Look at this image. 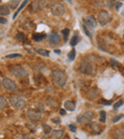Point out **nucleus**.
I'll list each match as a JSON object with an SVG mask.
<instances>
[{
  "instance_id": "obj_19",
  "label": "nucleus",
  "mask_w": 124,
  "mask_h": 139,
  "mask_svg": "<svg viewBox=\"0 0 124 139\" xmlns=\"http://www.w3.org/2000/svg\"><path fill=\"white\" fill-rule=\"evenodd\" d=\"M29 1H30V0H24V1H23L22 2V4H21V6H20L19 7V9H18V10H17L16 11V12H15V14H14V16H13V18H14V19H15V18H16V16H17V14H19L20 11H22L23 10V8H24L25 6L27 5V3L29 2Z\"/></svg>"
},
{
  "instance_id": "obj_17",
  "label": "nucleus",
  "mask_w": 124,
  "mask_h": 139,
  "mask_svg": "<svg viewBox=\"0 0 124 139\" xmlns=\"http://www.w3.org/2000/svg\"><path fill=\"white\" fill-rule=\"evenodd\" d=\"M114 139H123V130H116L113 132Z\"/></svg>"
},
{
  "instance_id": "obj_32",
  "label": "nucleus",
  "mask_w": 124,
  "mask_h": 139,
  "mask_svg": "<svg viewBox=\"0 0 124 139\" xmlns=\"http://www.w3.org/2000/svg\"><path fill=\"white\" fill-rule=\"evenodd\" d=\"M69 29H64L63 31H62V34H64V37H65V40H67V37H68V35H69Z\"/></svg>"
},
{
  "instance_id": "obj_18",
  "label": "nucleus",
  "mask_w": 124,
  "mask_h": 139,
  "mask_svg": "<svg viewBox=\"0 0 124 139\" xmlns=\"http://www.w3.org/2000/svg\"><path fill=\"white\" fill-rule=\"evenodd\" d=\"M0 14L1 15H8V14H10V9H9L8 6L3 5L0 7Z\"/></svg>"
},
{
  "instance_id": "obj_34",
  "label": "nucleus",
  "mask_w": 124,
  "mask_h": 139,
  "mask_svg": "<svg viewBox=\"0 0 124 139\" xmlns=\"http://www.w3.org/2000/svg\"><path fill=\"white\" fill-rule=\"evenodd\" d=\"M52 122L55 123V124H60L61 120H60L59 117H55V118H52Z\"/></svg>"
},
{
  "instance_id": "obj_39",
  "label": "nucleus",
  "mask_w": 124,
  "mask_h": 139,
  "mask_svg": "<svg viewBox=\"0 0 124 139\" xmlns=\"http://www.w3.org/2000/svg\"><path fill=\"white\" fill-rule=\"evenodd\" d=\"M59 113H60L61 115H65V114H66V111H65V110H63V109H61L60 111H59Z\"/></svg>"
},
{
  "instance_id": "obj_38",
  "label": "nucleus",
  "mask_w": 124,
  "mask_h": 139,
  "mask_svg": "<svg viewBox=\"0 0 124 139\" xmlns=\"http://www.w3.org/2000/svg\"><path fill=\"white\" fill-rule=\"evenodd\" d=\"M20 139H32V138H31V136L27 135V134H23V135H21Z\"/></svg>"
},
{
  "instance_id": "obj_6",
  "label": "nucleus",
  "mask_w": 124,
  "mask_h": 139,
  "mask_svg": "<svg viewBox=\"0 0 124 139\" xmlns=\"http://www.w3.org/2000/svg\"><path fill=\"white\" fill-rule=\"evenodd\" d=\"M79 71L87 75H92L94 73V66L91 62L83 61L79 65Z\"/></svg>"
},
{
  "instance_id": "obj_23",
  "label": "nucleus",
  "mask_w": 124,
  "mask_h": 139,
  "mask_svg": "<svg viewBox=\"0 0 124 139\" xmlns=\"http://www.w3.org/2000/svg\"><path fill=\"white\" fill-rule=\"evenodd\" d=\"M36 53H38V54H40V55L46 56V57H48V56L50 55L49 50H44V49H37V50H36Z\"/></svg>"
},
{
  "instance_id": "obj_31",
  "label": "nucleus",
  "mask_w": 124,
  "mask_h": 139,
  "mask_svg": "<svg viewBox=\"0 0 124 139\" xmlns=\"http://www.w3.org/2000/svg\"><path fill=\"white\" fill-rule=\"evenodd\" d=\"M14 57H21V54H19V53H11V54H9V55L6 56V58H14Z\"/></svg>"
},
{
  "instance_id": "obj_26",
  "label": "nucleus",
  "mask_w": 124,
  "mask_h": 139,
  "mask_svg": "<svg viewBox=\"0 0 124 139\" xmlns=\"http://www.w3.org/2000/svg\"><path fill=\"white\" fill-rule=\"evenodd\" d=\"M42 128H43V131H44V134H46V135H48V134H50L52 132V128H51L50 126L42 125Z\"/></svg>"
},
{
  "instance_id": "obj_16",
  "label": "nucleus",
  "mask_w": 124,
  "mask_h": 139,
  "mask_svg": "<svg viewBox=\"0 0 124 139\" xmlns=\"http://www.w3.org/2000/svg\"><path fill=\"white\" fill-rule=\"evenodd\" d=\"M52 0H38L37 4H38L39 9H44L46 7H48L52 3Z\"/></svg>"
},
{
  "instance_id": "obj_4",
  "label": "nucleus",
  "mask_w": 124,
  "mask_h": 139,
  "mask_svg": "<svg viewBox=\"0 0 124 139\" xmlns=\"http://www.w3.org/2000/svg\"><path fill=\"white\" fill-rule=\"evenodd\" d=\"M51 11L55 16H61L65 14V7L62 3L55 2L51 6Z\"/></svg>"
},
{
  "instance_id": "obj_2",
  "label": "nucleus",
  "mask_w": 124,
  "mask_h": 139,
  "mask_svg": "<svg viewBox=\"0 0 124 139\" xmlns=\"http://www.w3.org/2000/svg\"><path fill=\"white\" fill-rule=\"evenodd\" d=\"M9 101H10V103H11V106L15 107L18 110H22V109L25 108V106H26V101H25L24 98L16 96V95H11V97H10V99H9Z\"/></svg>"
},
{
  "instance_id": "obj_7",
  "label": "nucleus",
  "mask_w": 124,
  "mask_h": 139,
  "mask_svg": "<svg viewBox=\"0 0 124 139\" xmlns=\"http://www.w3.org/2000/svg\"><path fill=\"white\" fill-rule=\"evenodd\" d=\"M111 17L110 14H108L106 11H99L98 14H97V21L101 26H105L107 25L108 23L110 22Z\"/></svg>"
},
{
  "instance_id": "obj_5",
  "label": "nucleus",
  "mask_w": 124,
  "mask_h": 139,
  "mask_svg": "<svg viewBox=\"0 0 124 139\" xmlns=\"http://www.w3.org/2000/svg\"><path fill=\"white\" fill-rule=\"evenodd\" d=\"M93 118H94V112L92 111H87L83 114H80L77 117L76 121L80 124H89L93 120Z\"/></svg>"
},
{
  "instance_id": "obj_46",
  "label": "nucleus",
  "mask_w": 124,
  "mask_h": 139,
  "mask_svg": "<svg viewBox=\"0 0 124 139\" xmlns=\"http://www.w3.org/2000/svg\"><path fill=\"white\" fill-rule=\"evenodd\" d=\"M0 87H1V83H0Z\"/></svg>"
},
{
  "instance_id": "obj_40",
  "label": "nucleus",
  "mask_w": 124,
  "mask_h": 139,
  "mask_svg": "<svg viewBox=\"0 0 124 139\" xmlns=\"http://www.w3.org/2000/svg\"><path fill=\"white\" fill-rule=\"evenodd\" d=\"M121 6H122V4H121V3H117V4H116V10H119V8H120Z\"/></svg>"
},
{
  "instance_id": "obj_41",
  "label": "nucleus",
  "mask_w": 124,
  "mask_h": 139,
  "mask_svg": "<svg viewBox=\"0 0 124 139\" xmlns=\"http://www.w3.org/2000/svg\"><path fill=\"white\" fill-rule=\"evenodd\" d=\"M102 103L105 104V105H110V104H111V101H110V102H106V101H102Z\"/></svg>"
},
{
  "instance_id": "obj_29",
  "label": "nucleus",
  "mask_w": 124,
  "mask_h": 139,
  "mask_svg": "<svg viewBox=\"0 0 124 139\" xmlns=\"http://www.w3.org/2000/svg\"><path fill=\"white\" fill-rule=\"evenodd\" d=\"M123 105V100H119L117 101L115 105H114V110H117V109L119 108V107H121V106Z\"/></svg>"
},
{
  "instance_id": "obj_21",
  "label": "nucleus",
  "mask_w": 124,
  "mask_h": 139,
  "mask_svg": "<svg viewBox=\"0 0 124 139\" xmlns=\"http://www.w3.org/2000/svg\"><path fill=\"white\" fill-rule=\"evenodd\" d=\"M8 101L3 95H0V110H3L4 108H6Z\"/></svg>"
},
{
  "instance_id": "obj_20",
  "label": "nucleus",
  "mask_w": 124,
  "mask_h": 139,
  "mask_svg": "<svg viewBox=\"0 0 124 139\" xmlns=\"http://www.w3.org/2000/svg\"><path fill=\"white\" fill-rule=\"evenodd\" d=\"M45 34H34L33 35V38L34 41L36 42H39V41H41L42 39H44L45 38Z\"/></svg>"
},
{
  "instance_id": "obj_37",
  "label": "nucleus",
  "mask_w": 124,
  "mask_h": 139,
  "mask_svg": "<svg viewBox=\"0 0 124 139\" xmlns=\"http://www.w3.org/2000/svg\"><path fill=\"white\" fill-rule=\"evenodd\" d=\"M6 23H7V19L0 16V24H6Z\"/></svg>"
},
{
  "instance_id": "obj_9",
  "label": "nucleus",
  "mask_w": 124,
  "mask_h": 139,
  "mask_svg": "<svg viewBox=\"0 0 124 139\" xmlns=\"http://www.w3.org/2000/svg\"><path fill=\"white\" fill-rule=\"evenodd\" d=\"M27 116L32 121H39L41 119V113L38 111H33V110H29L27 111Z\"/></svg>"
},
{
  "instance_id": "obj_27",
  "label": "nucleus",
  "mask_w": 124,
  "mask_h": 139,
  "mask_svg": "<svg viewBox=\"0 0 124 139\" xmlns=\"http://www.w3.org/2000/svg\"><path fill=\"white\" fill-rule=\"evenodd\" d=\"M78 40H79V38H78V36H77V35L73 36L72 39H71V41H70V44H71V46H75V45L77 44Z\"/></svg>"
},
{
  "instance_id": "obj_10",
  "label": "nucleus",
  "mask_w": 124,
  "mask_h": 139,
  "mask_svg": "<svg viewBox=\"0 0 124 139\" xmlns=\"http://www.w3.org/2000/svg\"><path fill=\"white\" fill-rule=\"evenodd\" d=\"M84 23L88 26L89 28H91V29H95L97 25V20L95 19L93 16H91V15H89V16L86 17L85 19H84Z\"/></svg>"
},
{
  "instance_id": "obj_24",
  "label": "nucleus",
  "mask_w": 124,
  "mask_h": 139,
  "mask_svg": "<svg viewBox=\"0 0 124 139\" xmlns=\"http://www.w3.org/2000/svg\"><path fill=\"white\" fill-rule=\"evenodd\" d=\"M99 121H100V123H106V112H105V111H100V112H99Z\"/></svg>"
},
{
  "instance_id": "obj_3",
  "label": "nucleus",
  "mask_w": 124,
  "mask_h": 139,
  "mask_svg": "<svg viewBox=\"0 0 124 139\" xmlns=\"http://www.w3.org/2000/svg\"><path fill=\"white\" fill-rule=\"evenodd\" d=\"M11 72V73L17 78H24L29 74V72H28L27 70L24 69V68L21 67V66H19V65H14V66H13Z\"/></svg>"
},
{
  "instance_id": "obj_22",
  "label": "nucleus",
  "mask_w": 124,
  "mask_h": 139,
  "mask_svg": "<svg viewBox=\"0 0 124 139\" xmlns=\"http://www.w3.org/2000/svg\"><path fill=\"white\" fill-rule=\"evenodd\" d=\"M46 103L49 105V107H51V109L52 108H55L56 107V102H55L52 98L51 97H47L46 98Z\"/></svg>"
},
{
  "instance_id": "obj_13",
  "label": "nucleus",
  "mask_w": 124,
  "mask_h": 139,
  "mask_svg": "<svg viewBox=\"0 0 124 139\" xmlns=\"http://www.w3.org/2000/svg\"><path fill=\"white\" fill-rule=\"evenodd\" d=\"M91 130H92V132L95 134H99L101 132V128H100V126L97 123H92Z\"/></svg>"
},
{
  "instance_id": "obj_25",
  "label": "nucleus",
  "mask_w": 124,
  "mask_h": 139,
  "mask_svg": "<svg viewBox=\"0 0 124 139\" xmlns=\"http://www.w3.org/2000/svg\"><path fill=\"white\" fill-rule=\"evenodd\" d=\"M75 54H76V52H75V50H74V49H73V50H71L69 53H68V58H69L70 61H73V60H74V58H75Z\"/></svg>"
},
{
  "instance_id": "obj_11",
  "label": "nucleus",
  "mask_w": 124,
  "mask_h": 139,
  "mask_svg": "<svg viewBox=\"0 0 124 139\" xmlns=\"http://www.w3.org/2000/svg\"><path fill=\"white\" fill-rule=\"evenodd\" d=\"M48 40L51 44H58L60 42V36L56 33H52L48 36Z\"/></svg>"
},
{
  "instance_id": "obj_12",
  "label": "nucleus",
  "mask_w": 124,
  "mask_h": 139,
  "mask_svg": "<svg viewBox=\"0 0 124 139\" xmlns=\"http://www.w3.org/2000/svg\"><path fill=\"white\" fill-rule=\"evenodd\" d=\"M99 94V91L97 89H91L89 91V92L87 93V97L89 99H96Z\"/></svg>"
},
{
  "instance_id": "obj_28",
  "label": "nucleus",
  "mask_w": 124,
  "mask_h": 139,
  "mask_svg": "<svg viewBox=\"0 0 124 139\" xmlns=\"http://www.w3.org/2000/svg\"><path fill=\"white\" fill-rule=\"evenodd\" d=\"M18 3H19V0H10V6H11V8H16V6L18 5Z\"/></svg>"
},
{
  "instance_id": "obj_33",
  "label": "nucleus",
  "mask_w": 124,
  "mask_h": 139,
  "mask_svg": "<svg viewBox=\"0 0 124 139\" xmlns=\"http://www.w3.org/2000/svg\"><path fill=\"white\" fill-rule=\"evenodd\" d=\"M82 28H83V30H84V31H85V34H87V35L89 36V37H92V34L89 31V30L87 28H86V26L85 25H83L82 26Z\"/></svg>"
},
{
  "instance_id": "obj_42",
  "label": "nucleus",
  "mask_w": 124,
  "mask_h": 139,
  "mask_svg": "<svg viewBox=\"0 0 124 139\" xmlns=\"http://www.w3.org/2000/svg\"><path fill=\"white\" fill-rule=\"evenodd\" d=\"M55 53H60L61 52H60V50H55Z\"/></svg>"
},
{
  "instance_id": "obj_44",
  "label": "nucleus",
  "mask_w": 124,
  "mask_h": 139,
  "mask_svg": "<svg viewBox=\"0 0 124 139\" xmlns=\"http://www.w3.org/2000/svg\"><path fill=\"white\" fill-rule=\"evenodd\" d=\"M67 1H68L69 3H72V1H71V0H67Z\"/></svg>"
},
{
  "instance_id": "obj_36",
  "label": "nucleus",
  "mask_w": 124,
  "mask_h": 139,
  "mask_svg": "<svg viewBox=\"0 0 124 139\" xmlns=\"http://www.w3.org/2000/svg\"><path fill=\"white\" fill-rule=\"evenodd\" d=\"M69 129L71 130V131H73V132L76 131V127H75L74 125H70L69 126Z\"/></svg>"
},
{
  "instance_id": "obj_14",
  "label": "nucleus",
  "mask_w": 124,
  "mask_h": 139,
  "mask_svg": "<svg viewBox=\"0 0 124 139\" xmlns=\"http://www.w3.org/2000/svg\"><path fill=\"white\" fill-rule=\"evenodd\" d=\"M63 135H64V131L62 130H55V131H52V136L54 139L62 138Z\"/></svg>"
},
{
  "instance_id": "obj_45",
  "label": "nucleus",
  "mask_w": 124,
  "mask_h": 139,
  "mask_svg": "<svg viewBox=\"0 0 124 139\" xmlns=\"http://www.w3.org/2000/svg\"><path fill=\"white\" fill-rule=\"evenodd\" d=\"M40 139H46V137H41Z\"/></svg>"
},
{
  "instance_id": "obj_15",
  "label": "nucleus",
  "mask_w": 124,
  "mask_h": 139,
  "mask_svg": "<svg viewBox=\"0 0 124 139\" xmlns=\"http://www.w3.org/2000/svg\"><path fill=\"white\" fill-rule=\"evenodd\" d=\"M64 107H65V109H66L67 111H73L75 110V104L73 101H66L64 103Z\"/></svg>"
},
{
  "instance_id": "obj_1",
  "label": "nucleus",
  "mask_w": 124,
  "mask_h": 139,
  "mask_svg": "<svg viewBox=\"0 0 124 139\" xmlns=\"http://www.w3.org/2000/svg\"><path fill=\"white\" fill-rule=\"evenodd\" d=\"M52 79L58 87H64L67 83V75L61 70H54L52 72Z\"/></svg>"
},
{
  "instance_id": "obj_8",
  "label": "nucleus",
  "mask_w": 124,
  "mask_h": 139,
  "mask_svg": "<svg viewBox=\"0 0 124 139\" xmlns=\"http://www.w3.org/2000/svg\"><path fill=\"white\" fill-rule=\"evenodd\" d=\"M3 87H4V89L8 90V91H11V92H14V91H16L17 89V86L15 82L10 79V78H4L2 80V83H1Z\"/></svg>"
},
{
  "instance_id": "obj_30",
  "label": "nucleus",
  "mask_w": 124,
  "mask_h": 139,
  "mask_svg": "<svg viewBox=\"0 0 124 139\" xmlns=\"http://www.w3.org/2000/svg\"><path fill=\"white\" fill-rule=\"evenodd\" d=\"M16 38L19 40V41H23L25 42V39H26V37H25V35L23 34H21V33H19V34L16 35Z\"/></svg>"
},
{
  "instance_id": "obj_35",
  "label": "nucleus",
  "mask_w": 124,
  "mask_h": 139,
  "mask_svg": "<svg viewBox=\"0 0 124 139\" xmlns=\"http://www.w3.org/2000/svg\"><path fill=\"white\" fill-rule=\"evenodd\" d=\"M122 117H123V114H119V115H117L116 117H115V118H114V119H113V122H114V123H116L117 121H119V120L121 119Z\"/></svg>"
},
{
  "instance_id": "obj_43",
  "label": "nucleus",
  "mask_w": 124,
  "mask_h": 139,
  "mask_svg": "<svg viewBox=\"0 0 124 139\" xmlns=\"http://www.w3.org/2000/svg\"><path fill=\"white\" fill-rule=\"evenodd\" d=\"M64 139H70V137H69V136H66Z\"/></svg>"
}]
</instances>
